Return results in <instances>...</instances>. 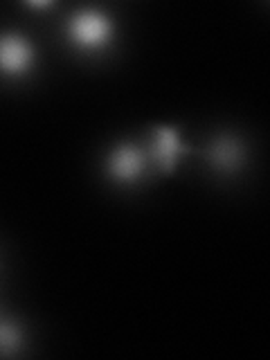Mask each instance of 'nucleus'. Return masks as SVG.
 I'll return each mask as SVG.
<instances>
[{
    "label": "nucleus",
    "instance_id": "obj_3",
    "mask_svg": "<svg viewBox=\"0 0 270 360\" xmlns=\"http://www.w3.org/2000/svg\"><path fill=\"white\" fill-rule=\"evenodd\" d=\"M142 144L151 167L160 174H174V169L191 153V146L183 138V131L178 127H169V124L151 127Z\"/></svg>",
    "mask_w": 270,
    "mask_h": 360
},
{
    "label": "nucleus",
    "instance_id": "obj_5",
    "mask_svg": "<svg viewBox=\"0 0 270 360\" xmlns=\"http://www.w3.org/2000/svg\"><path fill=\"white\" fill-rule=\"evenodd\" d=\"M198 155L214 174L234 176V174H239L241 167L245 165L248 149H245V142L236 133L223 131V133L212 135L205 142V146L198 151Z\"/></svg>",
    "mask_w": 270,
    "mask_h": 360
},
{
    "label": "nucleus",
    "instance_id": "obj_2",
    "mask_svg": "<svg viewBox=\"0 0 270 360\" xmlns=\"http://www.w3.org/2000/svg\"><path fill=\"white\" fill-rule=\"evenodd\" d=\"M151 172H153V167L149 162V155L144 151V144L135 140L115 142L104 158L106 178L112 185H120V187L140 185L151 176Z\"/></svg>",
    "mask_w": 270,
    "mask_h": 360
},
{
    "label": "nucleus",
    "instance_id": "obj_6",
    "mask_svg": "<svg viewBox=\"0 0 270 360\" xmlns=\"http://www.w3.org/2000/svg\"><path fill=\"white\" fill-rule=\"evenodd\" d=\"M25 345L22 326L14 320L0 318V356H16Z\"/></svg>",
    "mask_w": 270,
    "mask_h": 360
},
{
    "label": "nucleus",
    "instance_id": "obj_1",
    "mask_svg": "<svg viewBox=\"0 0 270 360\" xmlns=\"http://www.w3.org/2000/svg\"><path fill=\"white\" fill-rule=\"evenodd\" d=\"M63 39L70 50L97 56L112 48L117 39V22L104 7H77L63 20Z\"/></svg>",
    "mask_w": 270,
    "mask_h": 360
},
{
    "label": "nucleus",
    "instance_id": "obj_4",
    "mask_svg": "<svg viewBox=\"0 0 270 360\" xmlns=\"http://www.w3.org/2000/svg\"><path fill=\"white\" fill-rule=\"evenodd\" d=\"M39 50L34 41L18 30H0V79L20 82L37 68Z\"/></svg>",
    "mask_w": 270,
    "mask_h": 360
}]
</instances>
